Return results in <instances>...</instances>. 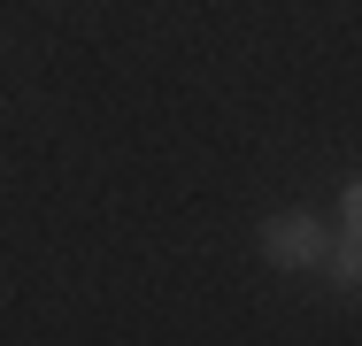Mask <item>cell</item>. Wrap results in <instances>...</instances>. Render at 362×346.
<instances>
[{
    "label": "cell",
    "instance_id": "1",
    "mask_svg": "<svg viewBox=\"0 0 362 346\" xmlns=\"http://www.w3.org/2000/svg\"><path fill=\"white\" fill-rule=\"evenodd\" d=\"M255 254L270 262V270H324V254H332V223L316 215V208H278V215H262V231H255Z\"/></svg>",
    "mask_w": 362,
    "mask_h": 346
},
{
    "label": "cell",
    "instance_id": "2",
    "mask_svg": "<svg viewBox=\"0 0 362 346\" xmlns=\"http://www.w3.org/2000/svg\"><path fill=\"white\" fill-rule=\"evenodd\" d=\"M324 270H332V285H339V292H355V277H362V239H332Z\"/></svg>",
    "mask_w": 362,
    "mask_h": 346
}]
</instances>
